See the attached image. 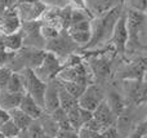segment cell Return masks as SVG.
I'll use <instances>...</instances> for the list:
<instances>
[{"label": "cell", "mask_w": 147, "mask_h": 138, "mask_svg": "<svg viewBox=\"0 0 147 138\" xmlns=\"http://www.w3.org/2000/svg\"><path fill=\"white\" fill-rule=\"evenodd\" d=\"M78 134H79V138H103L102 137V133L93 132L89 128H86V127H81L78 131Z\"/></svg>", "instance_id": "obj_28"}, {"label": "cell", "mask_w": 147, "mask_h": 138, "mask_svg": "<svg viewBox=\"0 0 147 138\" xmlns=\"http://www.w3.org/2000/svg\"><path fill=\"white\" fill-rule=\"evenodd\" d=\"M9 116L12 119V121L16 124V125L20 128L21 132L27 131L28 127L34 123V120L30 118L28 115H26L20 107L18 108H13V110L9 111Z\"/></svg>", "instance_id": "obj_18"}, {"label": "cell", "mask_w": 147, "mask_h": 138, "mask_svg": "<svg viewBox=\"0 0 147 138\" xmlns=\"http://www.w3.org/2000/svg\"><path fill=\"white\" fill-rule=\"evenodd\" d=\"M62 31L59 28L54 27L52 25H47V23H41V27H40V34L43 36V39L45 41H51L57 39L59 35H61Z\"/></svg>", "instance_id": "obj_25"}, {"label": "cell", "mask_w": 147, "mask_h": 138, "mask_svg": "<svg viewBox=\"0 0 147 138\" xmlns=\"http://www.w3.org/2000/svg\"><path fill=\"white\" fill-rule=\"evenodd\" d=\"M80 111V116H81V120H83V124L85 125L89 120L93 119V112L92 111H88V110H84V108H79Z\"/></svg>", "instance_id": "obj_32"}, {"label": "cell", "mask_w": 147, "mask_h": 138, "mask_svg": "<svg viewBox=\"0 0 147 138\" xmlns=\"http://www.w3.org/2000/svg\"><path fill=\"white\" fill-rule=\"evenodd\" d=\"M125 14H127V25H128V31H129V43L137 44L141 28H142L143 23L146 22L147 14L133 9H129Z\"/></svg>", "instance_id": "obj_7"}, {"label": "cell", "mask_w": 147, "mask_h": 138, "mask_svg": "<svg viewBox=\"0 0 147 138\" xmlns=\"http://www.w3.org/2000/svg\"><path fill=\"white\" fill-rule=\"evenodd\" d=\"M20 108L26 115L30 116L32 120H39V119L44 115V112H45L44 108L40 107V106L38 105V102H36L30 94H27V93L23 96L22 102H21V105H20Z\"/></svg>", "instance_id": "obj_13"}, {"label": "cell", "mask_w": 147, "mask_h": 138, "mask_svg": "<svg viewBox=\"0 0 147 138\" xmlns=\"http://www.w3.org/2000/svg\"><path fill=\"white\" fill-rule=\"evenodd\" d=\"M0 3L3 4V7L5 9H14L18 4L17 0H0Z\"/></svg>", "instance_id": "obj_33"}, {"label": "cell", "mask_w": 147, "mask_h": 138, "mask_svg": "<svg viewBox=\"0 0 147 138\" xmlns=\"http://www.w3.org/2000/svg\"><path fill=\"white\" fill-rule=\"evenodd\" d=\"M48 9L47 5L41 0L36 3H26V4H17L16 10L20 15L21 21L23 22H31V21H39L45 10Z\"/></svg>", "instance_id": "obj_6"}, {"label": "cell", "mask_w": 147, "mask_h": 138, "mask_svg": "<svg viewBox=\"0 0 147 138\" xmlns=\"http://www.w3.org/2000/svg\"><path fill=\"white\" fill-rule=\"evenodd\" d=\"M59 108V80L54 79L48 83L44 97V111L48 114H52Z\"/></svg>", "instance_id": "obj_10"}, {"label": "cell", "mask_w": 147, "mask_h": 138, "mask_svg": "<svg viewBox=\"0 0 147 138\" xmlns=\"http://www.w3.org/2000/svg\"><path fill=\"white\" fill-rule=\"evenodd\" d=\"M140 102H147V81L143 80V89H142V97Z\"/></svg>", "instance_id": "obj_35"}, {"label": "cell", "mask_w": 147, "mask_h": 138, "mask_svg": "<svg viewBox=\"0 0 147 138\" xmlns=\"http://www.w3.org/2000/svg\"><path fill=\"white\" fill-rule=\"evenodd\" d=\"M61 83H62L65 89H66L74 98H76V100H79V98L84 94L86 88H88V87H85V85H81V84L75 83V81H61Z\"/></svg>", "instance_id": "obj_24"}, {"label": "cell", "mask_w": 147, "mask_h": 138, "mask_svg": "<svg viewBox=\"0 0 147 138\" xmlns=\"http://www.w3.org/2000/svg\"><path fill=\"white\" fill-rule=\"evenodd\" d=\"M125 92L127 94L136 102H140L142 97V89H143V80H125Z\"/></svg>", "instance_id": "obj_19"}, {"label": "cell", "mask_w": 147, "mask_h": 138, "mask_svg": "<svg viewBox=\"0 0 147 138\" xmlns=\"http://www.w3.org/2000/svg\"><path fill=\"white\" fill-rule=\"evenodd\" d=\"M0 133L5 138H17V137H20L21 131L12 121V119H9V120H7L5 123L0 124Z\"/></svg>", "instance_id": "obj_23"}, {"label": "cell", "mask_w": 147, "mask_h": 138, "mask_svg": "<svg viewBox=\"0 0 147 138\" xmlns=\"http://www.w3.org/2000/svg\"><path fill=\"white\" fill-rule=\"evenodd\" d=\"M130 9L147 14V0H129Z\"/></svg>", "instance_id": "obj_29"}, {"label": "cell", "mask_w": 147, "mask_h": 138, "mask_svg": "<svg viewBox=\"0 0 147 138\" xmlns=\"http://www.w3.org/2000/svg\"><path fill=\"white\" fill-rule=\"evenodd\" d=\"M5 90L10 93H17V94H26L25 83H23V79L20 72H13L7 87H5Z\"/></svg>", "instance_id": "obj_20"}, {"label": "cell", "mask_w": 147, "mask_h": 138, "mask_svg": "<svg viewBox=\"0 0 147 138\" xmlns=\"http://www.w3.org/2000/svg\"><path fill=\"white\" fill-rule=\"evenodd\" d=\"M0 36H1V30H0Z\"/></svg>", "instance_id": "obj_37"}, {"label": "cell", "mask_w": 147, "mask_h": 138, "mask_svg": "<svg viewBox=\"0 0 147 138\" xmlns=\"http://www.w3.org/2000/svg\"><path fill=\"white\" fill-rule=\"evenodd\" d=\"M102 137L103 138H120L119 131H117V128H116V124L109 127L107 129H105V131L102 132Z\"/></svg>", "instance_id": "obj_30"}, {"label": "cell", "mask_w": 147, "mask_h": 138, "mask_svg": "<svg viewBox=\"0 0 147 138\" xmlns=\"http://www.w3.org/2000/svg\"><path fill=\"white\" fill-rule=\"evenodd\" d=\"M18 4H26V3H36L39 0H17Z\"/></svg>", "instance_id": "obj_36"}, {"label": "cell", "mask_w": 147, "mask_h": 138, "mask_svg": "<svg viewBox=\"0 0 147 138\" xmlns=\"http://www.w3.org/2000/svg\"><path fill=\"white\" fill-rule=\"evenodd\" d=\"M145 138H147V136H146V137H145Z\"/></svg>", "instance_id": "obj_38"}, {"label": "cell", "mask_w": 147, "mask_h": 138, "mask_svg": "<svg viewBox=\"0 0 147 138\" xmlns=\"http://www.w3.org/2000/svg\"><path fill=\"white\" fill-rule=\"evenodd\" d=\"M121 8L115 7L107 10L105 14L101 17L96 18L92 22V39L90 43L85 46V48H93V46L98 45L99 43H105V41L110 40L112 36V31L116 25L117 20L121 15Z\"/></svg>", "instance_id": "obj_1"}, {"label": "cell", "mask_w": 147, "mask_h": 138, "mask_svg": "<svg viewBox=\"0 0 147 138\" xmlns=\"http://www.w3.org/2000/svg\"><path fill=\"white\" fill-rule=\"evenodd\" d=\"M107 103H109L110 108L112 110V112H114L117 118H119V116L124 112V108H125L124 102H123L120 94H117L116 92H111V93H110L109 98H107Z\"/></svg>", "instance_id": "obj_22"}, {"label": "cell", "mask_w": 147, "mask_h": 138, "mask_svg": "<svg viewBox=\"0 0 147 138\" xmlns=\"http://www.w3.org/2000/svg\"><path fill=\"white\" fill-rule=\"evenodd\" d=\"M93 116L96 120H98L99 123L102 124V127H103L105 129H107L111 125H115L116 120H117V116L112 112V110L110 108L107 101H105V100L99 103L97 110L93 112Z\"/></svg>", "instance_id": "obj_12"}, {"label": "cell", "mask_w": 147, "mask_h": 138, "mask_svg": "<svg viewBox=\"0 0 147 138\" xmlns=\"http://www.w3.org/2000/svg\"><path fill=\"white\" fill-rule=\"evenodd\" d=\"M25 94H17V93L7 92L5 89L0 90V107L9 112L13 108H18L22 102Z\"/></svg>", "instance_id": "obj_15"}, {"label": "cell", "mask_w": 147, "mask_h": 138, "mask_svg": "<svg viewBox=\"0 0 147 138\" xmlns=\"http://www.w3.org/2000/svg\"><path fill=\"white\" fill-rule=\"evenodd\" d=\"M21 27H22V21H21L16 8L14 9H5L4 13L0 15L1 35H10V34L18 32Z\"/></svg>", "instance_id": "obj_8"}, {"label": "cell", "mask_w": 147, "mask_h": 138, "mask_svg": "<svg viewBox=\"0 0 147 138\" xmlns=\"http://www.w3.org/2000/svg\"><path fill=\"white\" fill-rule=\"evenodd\" d=\"M90 69L98 77H107L111 74V59L107 57H97L90 61Z\"/></svg>", "instance_id": "obj_16"}, {"label": "cell", "mask_w": 147, "mask_h": 138, "mask_svg": "<svg viewBox=\"0 0 147 138\" xmlns=\"http://www.w3.org/2000/svg\"><path fill=\"white\" fill-rule=\"evenodd\" d=\"M9 119H10L9 112H8V111H5V110H3V108L0 107V124L5 123V121L9 120Z\"/></svg>", "instance_id": "obj_34"}, {"label": "cell", "mask_w": 147, "mask_h": 138, "mask_svg": "<svg viewBox=\"0 0 147 138\" xmlns=\"http://www.w3.org/2000/svg\"><path fill=\"white\" fill-rule=\"evenodd\" d=\"M0 38H1L5 50L9 53H16V52L21 50L25 45V38H23L22 30H20L18 32L10 34V35H1Z\"/></svg>", "instance_id": "obj_14"}, {"label": "cell", "mask_w": 147, "mask_h": 138, "mask_svg": "<svg viewBox=\"0 0 147 138\" xmlns=\"http://www.w3.org/2000/svg\"><path fill=\"white\" fill-rule=\"evenodd\" d=\"M59 107L63 111H66L67 114L76 110V108H79V101L76 100V98H74L65 89L61 81H59Z\"/></svg>", "instance_id": "obj_17"}, {"label": "cell", "mask_w": 147, "mask_h": 138, "mask_svg": "<svg viewBox=\"0 0 147 138\" xmlns=\"http://www.w3.org/2000/svg\"><path fill=\"white\" fill-rule=\"evenodd\" d=\"M78 44L71 39V36L69 35L67 31H62L61 35L57 39L51 41H47L45 50L49 53H53L54 56H57L59 59H66L70 54H74L78 48Z\"/></svg>", "instance_id": "obj_3"}, {"label": "cell", "mask_w": 147, "mask_h": 138, "mask_svg": "<svg viewBox=\"0 0 147 138\" xmlns=\"http://www.w3.org/2000/svg\"><path fill=\"white\" fill-rule=\"evenodd\" d=\"M38 121L40 123V125H41V128H43V131L45 132V133L48 134L49 137L56 138L57 133H58V131H59V127H58V124L54 121V119L52 118L49 114H48V116H44V115H43Z\"/></svg>", "instance_id": "obj_21"}, {"label": "cell", "mask_w": 147, "mask_h": 138, "mask_svg": "<svg viewBox=\"0 0 147 138\" xmlns=\"http://www.w3.org/2000/svg\"><path fill=\"white\" fill-rule=\"evenodd\" d=\"M147 72V58L141 57L136 59L134 62L125 67L124 71L121 72V79L124 80H143Z\"/></svg>", "instance_id": "obj_11"}, {"label": "cell", "mask_w": 147, "mask_h": 138, "mask_svg": "<svg viewBox=\"0 0 147 138\" xmlns=\"http://www.w3.org/2000/svg\"><path fill=\"white\" fill-rule=\"evenodd\" d=\"M78 101H79V107L80 108L94 112L97 110V107L99 106V103L103 101V97H102V93L99 90V88H97L96 85H89L86 88V90L84 92V94Z\"/></svg>", "instance_id": "obj_9"}, {"label": "cell", "mask_w": 147, "mask_h": 138, "mask_svg": "<svg viewBox=\"0 0 147 138\" xmlns=\"http://www.w3.org/2000/svg\"><path fill=\"white\" fill-rule=\"evenodd\" d=\"M56 138H79V134L74 129H70V131H67V129H59Z\"/></svg>", "instance_id": "obj_31"}, {"label": "cell", "mask_w": 147, "mask_h": 138, "mask_svg": "<svg viewBox=\"0 0 147 138\" xmlns=\"http://www.w3.org/2000/svg\"><path fill=\"white\" fill-rule=\"evenodd\" d=\"M111 44L114 45L115 50L120 54H124L127 50L128 43H129V31H128L127 25V14L123 13L120 18L117 20L116 25L112 31V36L110 39Z\"/></svg>", "instance_id": "obj_5"}, {"label": "cell", "mask_w": 147, "mask_h": 138, "mask_svg": "<svg viewBox=\"0 0 147 138\" xmlns=\"http://www.w3.org/2000/svg\"><path fill=\"white\" fill-rule=\"evenodd\" d=\"M20 74L23 79V83H25L26 93L30 94L31 97L38 102V105L40 106V107L44 108V97H45L48 83H44L41 79H39V77L36 76L35 71L31 69L23 70Z\"/></svg>", "instance_id": "obj_2"}, {"label": "cell", "mask_w": 147, "mask_h": 138, "mask_svg": "<svg viewBox=\"0 0 147 138\" xmlns=\"http://www.w3.org/2000/svg\"><path fill=\"white\" fill-rule=\"evenodd\" d=\"M12 75H13V71L8 66L0 67V90L5 89V87H7Z\"/></svg>", "instance_id": "obj_26"}, {"label": "cell", "mask_w": 147, "mask_h": 138, "mask_svg": "<svg viewBox=\"0 0 147 138\" xmlns=\"http://www.w3.org/2000/svg\"><path fill=\"white\" fill-rule=\"evenodd\" d=\"M62 69H63V65H62L61 59L57 56H54L53 53L47 52V56L44 58L43 63L34 71H35L36 76L39 79H41L44 83H49L52 80L57 79V76L62 71Z\"/></svg>", "instance_id": "obj_4"}, {"label": "cell", "mask_w": 147, "mask_h": 138, "mask_svg": "<svg viewBox=\"0 0 147 138\" xmlns=\"http://www.w3.org/2000/svg\"><path fill=\"white\" fill-rule=\"evenodd\" d=\"M146 136H147V121L136 127L134 131L130 133L129 138H145Z\"/></svg>", "instance_id": "obj_27"}]
</instances>
